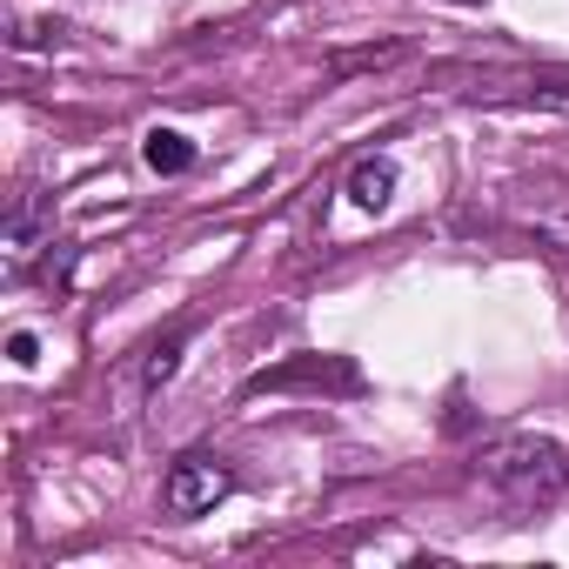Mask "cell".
<instances>
[{
    "mask_svg": "<svg viewBox=\"0 0 569 569\" xmlns=\"http://www.w3.org/2000/svg\"><path fill=\"white\" fill-rule=\"evenodd\" d=\"M476 482H482L502 509L529 516V509H542V502H556V496L569 489V449L549 442V436H496V442L476 456Z\"/></svg>",
    "mask_w": 569,
    "mask_h": 569,
    "instance_id": "obj_1",
    "label": "cell"
},
{
    "mask_svg": "<svg viewBox=\"0 0 569 569\" xmlns=\"http://www.w3.org/2000/svg\"><path fill=\"white\" fill-rule=\"evenodd\" d=\"M456 8H482V0H456Z\"/></svg>",
    "mask_w": 569,
    "mask_h": 569,
    "instance_id": "obj_10",
    "label": "cell"
},
{
    "mask_svg": "<svg viewBox=\"0 0 569 569\" xmlns=\"http://www.w3.org/2000/svg\"><path fill=\"white\" fill-rule=\"evenodd\" d=\"M389 194H396V161H389V154H362V161L349 168V201L369 208V214H382Z\"/></svg>",
    "mask_w": 569,
    "mask_h": 569,
    "instance_id": "obj_5",
    "label": "cell"
},
{
    "mask_svg": "<svg viewBox=\"0 0 569 569\" xmlns=\"http://www.w3.org/2000/svg\"><path fill=\"white\" fill-rule=\"evenodd\" d=\"M234 496V469L221 462V456H208V449H188L168 476H161V509L168 516H208L214 502H228Z\"/></svg>",
    "mask_w": 569,
    "mask_h": 569,
    "instance_id": "obj_3",
    "label": "cell"
},
{
    "mask_svg": "<svg viewBox=\"0 0 569 569\" xmlns=\"http://www.w3.org/2000/svg\"><path fill=\"white\" fill-rule=\"evenodd\" d=\"M181 349H188V322H174L154 349H148V362H141V382L148 389H161V382H174V369H181Z\"/></svg>",
    "mask_w": 569,
    "mask_h": 569,
    "instance_id": "obj_7",
    "label": "cell"
},
{
    "mask_svg": "<svg viewBox=\"0 0 569 569\" xmlns=\"http://www.w3.org/2000/svg\"><path fill=\"white\" fill-rule=\"evenodd\" d=\"M0 248H8V281H21V274L34 268V254H41V248H54V208H48L41 194H14Z\"/></svg>",
    "mask_w": 569,
    "mask_h": 569,
    "instance_id": "obj_4",
    "label": "cell"
},
{
    "mask_svg": "<svg viewBox=\"0 0 569 569\" xmlns=\"http://www.w3.org/2000/svg\"><path fill=\"white\" fill-rule=\"evenodd\" d=\"M502 221L536 248L569 254V181L562 174H516L502 181Z\"/></svg>",
    "mask_w": 569,
    "mask_h": 569,
    "instance_id": "obj_2",
    "label": "cell"
},
{
    "mask_svg": "<svg viewBox=\"0 0 569 569\" xmlns=\"http://www.w3.org/2000/svg\"><path fill=\"white\" fill-rule=\"evenodd\" d=\"M141 161H148L154 174H188V168H194V141H188L181 128H148Z\"/></svg>",
    "mask_w": 569,
    "mask_h": 569,
    "instance_id": "obj_6",
    "label": "cell"
},
{
    "mask_svg": "<svg viewBox=\"0 0 569 569\" xmlns=\"http://www.w3.org/2000/svg\"><path fill=\"white\" fill-rule=\"evenodd\" d=\"M8 356H14L21 369H34V356H41V342H34V336H8Z\"/></svg>",
    "mask_w": 569,
    "mask_h": 569,
    "instance_id": "obj_9",
    "label": "cell"
},
{
    "mask_svg": "<svg viewBox=\"0 0 569 569\" xmlns=\"http://www.w3.org/2000/svg\"><path fill=\"white\" fill-rule=\"evenodd\" d=\"M396 54H402L396 41H382V48H356V54H336V61H329V74H356V68H389Z\"/></svg>",
    "mask_w": 569,
    "mask_h": 569,
    "instance_id": "obj_8",
    "label": "cell"
}]
</instances>
